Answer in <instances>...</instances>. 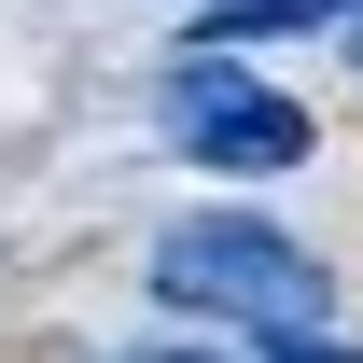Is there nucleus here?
I'll return each mask as SVG.
<instances>
[{"mask_svg": "<svg viewBox=\"0 0 363 363\" xmlns=\"http://www.w3.org/2000/svg\"><path fill=\"white\" fill-rule=\"evenodd\" d=\"M112 363H224V350H112Z\"/></svg>", "mask_w": 363, "mask_h": 363, "instance_id": "3", "label": "nucleus"}, {"mask_svg": "<svg viewBox=\"0 0 363 363\" xmlns=\"http://www.w3.org/2000/svg\"><path fill=\"white\" fill-rule=\"evenodd\" d=\"M154 294L196 308V321H238V335H266V350H294V335L335 321L321 252H308V238H279L266 210H182V224L154 238Z\"/></svg>", "mask_w": 363, "mask_h": 363, "instance_id": "1", "label": "nucleus"}, {"mask_svg": "<svg viewBox=\"0 0 363 363\" xmlns=\"http://www.w3.org/2000/svg\"><path fill=\"white\" fill-rule=\"evenodd\" d=\"M154 112H168V140L196 154V168H224V182H279V168H308V112H294L266 70H238L224 43L182 56Z\"/></svg>", "mask_w": 363, "mask_h": 363, "instance_id": "2", "label": "nucleus"}]
</instances>
